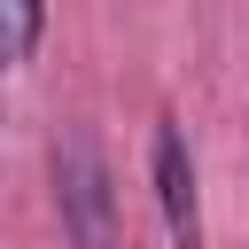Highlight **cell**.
Listing matches in <instances>:
<instances>
[{
	"instance_id": "obj_2",
	"label": "cell",
	"mask_w": 249,
	"mask_h": 249,
	"mask_svg": "<svg viewBox=\"0 0 249 249\" xmlns=\"http://www.w3.org/2000/svg\"><path fill=\"white\" fill-rule=\"evenodd\" d=\"M148 171H156V210H163V233H171V249H202V195H195V156H187V132H179L171 117H156Z\"/></svg>"
},
{
	"instance_id": "obj_3",
	"label": "cell",
	"mask_w": 249,
	"mask_h": 249,
	"mask_svg": "<svg viewBox=\"0 0 249 249\" xmlns=\"http://www.w3.org/2000/svg\"><path fill=\"white\" fill-rule=\"evenodd\" d=\"M47 31V0H0V62H23Z\"/></svg>"
},
{
	"instance_id": "obj_1",
	"label": "cell",
	"mask_w": 249,
	"mask_h": 249,
	"mask_svg": "<svg viewBox=\"0 0 249 249\" xmlns=\"http://www.w3.org/2000/svg\"><path fill=\"white\" fill-rule=\"evenodd\" d=\"M54 202H62V226L78 249H117V195H109L101 140L86 124H70L54 140Z\"/></svg>"
}]
</instances>
